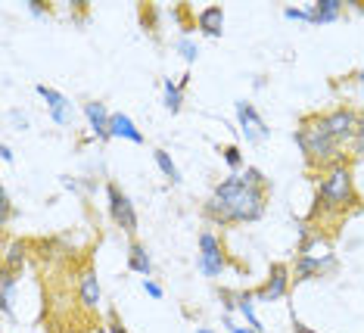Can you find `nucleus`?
<instances>
[{
    "instance_id": "14",
    "label": "nucleus",
    "mask_w": 364,
    "mask_h": 333,
    "mask_svg": "<svg viewBox=\"0 0 364 333\" xmlns=\"http://www.w3.org/2000/svg\"><path fill=\"white\" fill-rule=\"evenodd\" d=\"M109 137H125V140H131V144H144V134H140L137 125L131 122V115H125V112H115L112 115Z\"/></svg>"
},
{
    "instance_id": "33",
    "label": "nucleus",
    "mask_w": 364,
    "mask_h": 333,
    "mask_svg": "<svg viewBox=\"0 0 364 333\" xmlns=\"http://www.w3.org/2000/svg\"><path fill=\"white\" fill-rule=\"evenodd\" d=\"M293 333H314V330H311V327H305L302 321H296V318H293Z\"/></svg>"
},
{
    "instance_id": "4",
    "label": "nucleus",
    "mask_w": 364,
    "mask_h": 333,
    "mask_svg": "<svg viewBox=\"0 0 364 333\" xmlns=\"http://www.w3.org/2000/svg\"><path fill=\"white\" fill-rule=\"evenodd\" d=\"M106 196H109V215L112 221L125 231L128 237L137 234V212H134V203L128 199V194H122L115 184H106Z\"/></svg>"
},
{
    "instance_id": "9",
    "label": "nucleus",
    "mask_w": 364,
    "mask_h": 333,
    "mask_svg": "<svg viewBox=\"0 0 364 333\" xmlns=\"http://www.w3.org/2000/svg\"><path fill=\"white\" fill-rule=\"evenodd\" d=\"M35 90L47 100V112H50V119L56 125H72V122H75V106H72L69 97H63L60 90H53V88H47V85H38Z\"/></svg>"
},
{
    "instance_id": "25",
    "label": "nucleus",
    "mask_w": 364,
    "mask_h": 333,
    "mask_svg": "<svg viewBox=\"0 0 364 333\" xmlns=\"http://www.w3.org/2000/svg\"><path fill=\"white\" fill-rule=\"evenodd\" d=\"M352 153L358 156V159H364V115L358 122V131H355V140H352Z\"/></svg>"
},
{
    "instance_id": "13",
    "label": "nucleus",
    "mask_w": 364,
    "mask_h": 333,
    "mask_svg": "<svg viewBox=\"0 0 364 333\" xmlns=\"http://www.w3.org/2000/svg\"><path fill=\"white\" fill-rule=\"evenodd\" d=\"M78 299H81V305H85V309H100L103 290H100V280H97V274H94V271H85V274H81Z\"/></svg>"
},
{
    "instance_id": "1",
    "label": "nucleus",
    "mask_w": 364,
    "mask_h": 333,
    "mask_svg": "<svg viewBox=\"0 0 364 333\" xmlns=\"http://www.w3.org/2000/svg\"><path fill=\"white\" fill-rule=\"evenodd\" d=\"M264 196H268V187H252L240 174H230L205 199V215L215 224L259 221L264 215Z\"/></svg>"
},
{
    "instance_id": "11",
    "label": "nucleus",
    "mask_w": 364,
    "mask_h": 333,
    "mask_svg": "<svg viewBox=\"0 0 364 333\" xmlns=\"http://www.w3.org/2000/svg\"><path fill=\"white\" fill-rule=\"evenodd\" d=\"M85 119L90 125V131H94L100 140H109V122L112 115L106 112L103 103H97V100H90V103H85Z\"/></svg>"
},
{
    "instance_id": "18",
    "label": "nucleus",
    "mask_w": 364,
    "mask_h": 333,
    "mask_svg": "<svg viewBox=\"0 0 364 333\" xmlns=\"http://www.w3.org/2000/svg\"><path fill=\"white\" fill-rule=\"evenodd\" d=\"M162 90H165V106H168L171 112H181V106H184V85L175 78H165Z\"/></svg>"
},
{
    "instance_id": "29",
    "label": "nucleus",
    "mask_w": 364,
    "mask_h": 333,
    "mask_svg": "<svg viewBox=\"0 0 364 333\" xmlns=\"http://www.w3.org/2000/svg\"><path fill=\"white\" fill-rule=\"evenodd\" d=\"M28 10L35 13V16H44V13H47V6L41 4V0H28Z\"/></svg>"
},
{
    "instance_id": "19",
    "label": "nucleus",
    "mask_w": 364,
    "mask_h": 333,
    "mask_svg": "<svg viewBox=\"0 0 364 333\" xmlns=\"http://www.w3.org/2000/svg\"><path fill=\"white\" fill-rule=\"evenodd\" d=\"M153 159H156V165H159L162 174L171 181V184H181V181H184L181 178V171H178V165H175V159H171L165 149H153Z\"/></svg>"
},
{
    "instance_id": "10",
    "label": "nucleus",
    "mask_w": 364,
    "mask_h": 333,
    "mask_svg": "<svg viewBox=\"0 0 364 333\" xmlns=\"http://www.w3.org/2000/svg\"><path fill=\"white\" fill-rule=\"evenodd\" d=\"M336 259L333 253H324V255H299L296 259V268H293V280L296 284H302V280H311L318 278V274H324L327 268H333Z\"/></svg>"
},
{
    "instance_id": "31",
    "label": "nucleus",
    "mask_w": 364,
    "mask_h": 333,
    "mask_svg": "<svg viewBox=\"0 0 364 333\" xmlns=\"http://www.w3.org/2000/svg\"><path fill=\"white\" fill-rule=\"evenodd\" d=\"M0 159H4V162H13V149H10V144L0 147Z\"/></svg>"
},
{
    "instance_id": "27",
    "label": "nucleus",
    "mask_w": 364,
    "mask_h": 333,
    "mask_svg": "<svg viewBox=\"0 0 364 333\" xmlns=\"http://www.w3.org/2000/svg\"><path fill=\"white\" fill-rule=\"evenodd\" d=\"M225 327H228L230 333H255L252 327H240V324H237V321H230V318H225Z\"/></svg>"
},
{
    "instance_id": "34",
    "label": "nucleus",
    "mask_w": 364,
    "mask_h": 333,
    "mask_svg": "<svg viewBox=\"0 0 364 333\" xmlns=\"http://www.w3.org/2000/svg\"><path fill=\"white\" fill-rule=\"evenodd\" d=\"M196 333H215V330H209V327H200V330H196Z\"/></svg>"
},
{
    "instance_id": "24",
    "label": "nucleus",
    "mask_w": 364,
    "mask_h": 333,
    "mask_svg": "<svg viewBox=\"0 0 364 333\" xmlns=\"http://www.w3.org/2000/svg\"><path fill=\"white\" fill-rule=\"evenodd\" d=\"M284 16H287V19H296V22H311V10H309V6H287Z\"/></svg>"
},
{
    "instance_id": "32",
    "label": "nucleus",
    "mask_w": 364,
    "mask_h": 333,
    "mask_svg": "<svg viewBox=\"0 0 364 333\" xmlns=\"http://www.w3.org/2000/svg\"><path fill=\"white\" fill-rule=\"evenodd\" d=\"M355 85H358V94H361V100H364V69L355 72Z\"/></svg>"
},
{
    "instance_id": "5",
    "label": "nucleus",
    "mask_w": 364,
    "mask_h": 333,
    "mask_svg": "<svg viewBox=\"0 0 364 333\" xmlns=\"http://www.w3.org/2000/svg\"><path fill=\"white\" fill-rule=\"evenodd\" d=\"M200 271L205 278H221V271H225V249H221L218 237L212 234V231H203L200 234Z\"/></svg>"
},
{
    "instance_id": "6",
    "label": "nucleus",
    "mask_w": 364,
    "mask_h": 333,
    "mask_svg": "<svg viewBox=\"0 0 364 333\" xmlns=\"http://www.w3.org/2000/svg\"><path fill=\"white\" fill-rule=\"evenodd\" d=\"M358 122L361 115L352 110V106H336L333 112L324 115V125L327 131L333 134L336 144H346V140H355V131H358Z\"/></svg>"
},
{
    "instance_id": "8",
    "label": "nucleus",
    "mask_w": 364,
    "mask_h": 333,
    "mask_svg": "<svg viewBox=\"0 0 364 333\" xmlns=\"http://www.w3.org/2000/svg\"><path fill=\"white\" fill-rule=\"evenodd\" d=\"M234 110H237V122H240V131L246 134V140L250 144H262L264 137H271V128L264 125V119L259 112H255V106L252 103H246V100H237L234 103Z\"/></svg>"
},
{
    "instance_id": "15",
    "label": "nucleus",
    "mask_w": 364,
    "mask_h": 333,
    "mask_svg": "<svg viewBox=\"0 0 364 333\" xmlns=\"http://www.w3.org/2000/svg\"><path fill=\"white\" fill-rule=\"evenodd\" d=\"M311 10V25H324V22H336L343 13V0H314L309 4Z\"/></svg>"
},
{
    "instance_id": "16",
    "label": "nucleus",
    "mask_w": 364,
    "mask_h": 333,
    "mask_svg": "<svg viewBox=\"0 0 364 333\" xmlns=\"http://www.w3.org/2000/svg\"><path fill=\"white\" fill-rule=\"evenodd\" d=\"M128 268L137 271V274H144V278H150L153 259H150V253H146V249L140 246V243H131V246H128Z\"/></svg>"
},
{
    "instance_id": "3",
    "label": "nucleus",
    "mask_w": 364,
    "mask_h": 333,
    "mask_svg": "<svg viewBox=\"0 0 364 333\" xmlns=\"http://www.w3.org/2000/svg\"><path fill=\"white\" fill-rule=\"evenodd\" d=\"M355 203V187H352V171L346 162L330 165L324 181L318 184V209L324 212H346ZM314 209V212H318Z\"/></svg>"
},
{
    "instance_id": "12",
    "label": "nucleus",
    "mask_w": 364,
    "mask_h": 333,
    "mask_svg": "<svg viewBox=\"0 0 364 333\" xmlns=\"http://www.w3.org/2000/svg\"><path fill=\"white\" fill-rule=\"evenodd\" d=\"M196 25H200L203 35L221 38V31H225V10L221 6H205V10L196 13Z\"/></svg>"
},
{
    "instance_id": "23",
    "label": "nucleus",
    "mask_w": 364,
    "mask_h": 333,
    "mask_svg": "<svg viewBox=\"0 0 364 333\" xmlns=\"http://www.w3.org/2000/svg\"><path fill=\"white\" fill-rule=\"evenodd\" d=\"M221 153H225V162H228V169H240V165H243V153H240V147H234V144H230V147H225V149H221Z\"/></svg>"
},
{
    "instance_id": "28",
    "label": "nucleus",
    "mask_w": 364,
    "mask_h": 333,
    "mask_svg": "<svg viewBox=\"0 0 364 333\" xmlns=\"http://www.w3.org/2000/svg\"><path fill=\"white\" fill-rule=\"evenodd\" d=\"M0 203H4V221H6V218H10V215H13V206H10V194H6V190H4V194H0Z\"/></svg>"
},
{
    "instance_id": "21",
    "label": "nucleus",
    "mask_w": 364,
    "mask_h": 333,
    "mask_svg": "<svg viewBox=\"0 0 364 333\" xmlns=\"http://www.w3.org/2000/svg\"><path fill=\"white\" fill-rule=\"evenodd\" d=\"M175 47H178V53L184 56V63H196V56H200V47H196V41H193V38H187V35H184V38H178V44H175Z\"/></svg>"
},
{
    "instance_id": "20",
    "label": "nucleus",
    "mask_w": 364,
    "mask_h": 333,
    "mask_svg": "<svg viewBox=\"0 0 364 333\" xmlns=\"http://www.w3.org/2000/svg\"><path fill=\"white\" fill-rule=\"evenodd\" d=\"M22 262H26V243H22V240H16V243L6 246L4 271H16V268H22Z\"/></svg>"
},
{
    "instance_id": "17",
    "label": "nucleus",
    "mask_w": 364,
    "mask_h": 333,
    "mask_svg": "<svg viewBox=\"0 0 364 333\" xmlns=\"http://www.w3.org/2000/svg\"><path fill=\"white\" fill-rule=\"evenodd\" d=\"M237 312L246 318V324L255 330V333H262V321H259V314H255V293H237Z\"/></svg>"
},
{
    "instance_id": "22",
    "label": "nucleus",
    "mask_w": 364,
    "mask_h": 333,
    "mask_svg": "<svg viewBox=\"0 0 364 333\" xmlns=\"http://www.w3.org/2000/svg\"><path fill=\"white\" fill-rule=\"evenodd\" d=\"M240 178L246 181V184H252V187H268V181H264V174H262V169H255V165H250Z\"/></svg>"
},
{
    "instance_id": "7",
    "label": "nucleus",
    "mask_w": 364,
    "mask_h": 333,
    "mask_svg": "<svg viewBox=\"0 0 364 333\" xmlns=\"http://www.w3.org/2000/svg\"><path fill=\"white\" fill-rule=\"evenodd\" d=\"M289 280H293V271H289L284 262H274L271 271H268V280L255 290V302H274V299H284L289 293Z\"/></svg>"
},
{
    "instance_id": "26",
    "label": "nucleus",
    "mask_w": 364,
    "mask_h": 333,
    "mask_svg": "<svg viewBox=\"0 0 364 333\" xmlns=\"http://www.w3.org/2000/svg\"><path fill=\"white\" fill-rule=\"evenodd\" d=\"M144 293L150 296V299H162V296H165V290H162L159 284H156L153 278H144Z\"/></svg>"
},
{
    "instance_id": "2",
    "label": "nucleus",
    "mask_w": 364,
    "mask_h": 333,
    "mask_svg": "<svg viewBox=\"0 0 364 333\" xmlns=\"http://www.w3.org/2000/svg\"><path fill=\"white\" fill-rule=\"evenodd\" d=\"M296 144L302 147V153L309 156L311 162H321V165L346 162V156L339 153V144L333 140V134L327 131L324 115H311V119H305L302 128L296 131Z\"/></svg>"
},
{
    "instance_id": "30",
    "label": "nucleus",
    "mask_w": 364,
    "mask_h": 333,
    "mask_svg": "<svg viewBox=\"0 0 364 333\" xmlns=\"http://www.w3.org/2000/svg\"><path fill=\"white\" fill-rule=\"evenodd\" d=\"M109 333H128V330H125V324H122L119 318H115V314L109 318Z\"/></svg>"
}]
</instances>
